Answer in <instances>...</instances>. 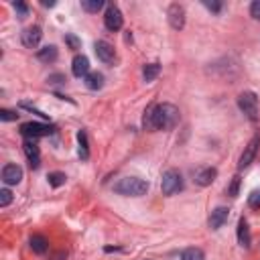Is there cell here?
Returning a JSON list of instances; mask_svg holds the SVG:
<instances>
[{"instance_id":"obj_1","label":"cell","mask_w":260,"mask_h":260,"mask_svg":"<svg viewBox=\"0 0 260 260\" xmlns=\"http://www.w3.org/2000/svg\"><path fill=\"white\" fill-rule=\"evenodd\" d=\"M179 122V110L173 104H156L144 112V126L148 130H171Z\"/></svg>"},{"instance_id":"obj_2","label":"cell","mask_w":260,"mask_h":260,"mask_svg":"<svg viewBox=\"0 0 260 260\" xmlns=\"http://www.w3.org/2000/svg\"><path fill=\"white\" fill-rule=\"evenodd\" d=\"M114 191L126 197H142L148 191V183L138 177H124L114 185Z\"/></svg>"},{"instance_id":"obj_3","label":"cell","mask_w":260,"mask_h":260,"mask_svg":"<svg viewBox=\"0 0 260 260\" xmlns=\"http://www.w3.org/2000/svg\"><path fill=\"white\" fill-rule=\"evenodd\" d=\"M160 189L165 195H175L183 189V177L179 171L175 169H169L165 175H162V181H160Z\"/></svg>"},{"instance_id":"obj_4","label":"cell","mask_w":260,"mask_h":260,"mask_svg":"<svg viewBox=\"0 0 260 260\" xmlns=\"http://www.w3.org/2000/svg\"><path fill=\"white\" fill-rule=\"evenodd\" d=\"M55 132V128L53 126H49V124H41V122H24V124H20V134L24 136V138H41V136H49V134H53Z\"/></svg>"},{"instance_id":"obj_5","label":"cell","mask_w":260,"mask_h":260,"mask_svg":"<svg viewBox=\"0 0 260 260\" xmlns=\"http://www.w3.org/2000/svg\"><path fill=\"white\" fill-rule=\"evenodd\" d=\"M238 106L240 110L250 118V120H256L258 118V98L254 91H244L238 95Z\"/></svg>"},{"instance_id":"obj_6","label":"cell","mask_w":260,"mask_h":260,"mask_svg":"<svg viewBox=\"0 0 260 260\" xmlns=\"http://www.w3.org/2000/svg\"><path fill=\"white\" fill-rule=\"evenodd\" d=\"M104 24H106V28L112 30V32L120 30L122 24H124V16H122L120 8H116V6H108V10H106V14H104Z\"/></svg>"},{"instance_id":"obj_7","label":"cell","mask_w":260,"mask_h":260,"mask_svg":"<svg viewBox=\"0 0 260 260\" xmlns=\"http://www.w3.org/2000/svg\"><path fill=\"white\" fill-rule=\"evenodd\" d=\"M93 51H95L98 59L104 61V63H114L116 61V51H114V47L108 41H95Z\"/></svg>"},{"instance_id":"obj_8","label":"cell","mask_w":260,"mask_h":260,"mask_svg":"<svg viewBox=\"0 0 260 260\" xmlns=\"http://www.w3.org/2000/svg\"><path fill=\"white\" fill-rule=\"evenodd\" d=\"M41 37H43V30H41V26H28V28H24L22 30V35H20V41H22V45L24 47H28V49H35L39 43H41Z\"/></svg>"},{"instance_id":"obj_9","label":"cell","mask_w":260,"mask_h":260,"mask_svg":"<svg viewBox=\"0 0 260 260\" xmlns=\"http://www.w3.org/2000/svg\"><path fill=\"white\" fill-rule=\"evenodd\" d=\"M258 146H260V138L254 136V138L246 144V148H244V152H242V156H240V162H238L240 169H246V167L254 160V156H256V152H258Z\"/></svg>"},{"instance_id":"obj_10","label":"cell","mask_w":260,"mask_h":260,"mask_svg":"<svg viewBox=\"0 0 260 260\" xmlns=\"http://www.w3.org/2000/svg\"><path fill=\"white\" fill-rule=\"evenodd\" d=\"M24 154H26V158H28V165H30V169H39V165H41V156H39V146H37V142L32 140V138H24Z\"/></svg>"},{"instance_id":"obj_11","label":"cell","mask_w":260,"mask_h":260,"mask_svg":"<svg viewBox=\"0 0 260 260\" xmlns=\"http://www.w3.org/2000/svg\"><path fill=\"white\" fill-rule=\"evenodd\" d=\"M2 181L6 185H18L22 181V169L18 165H4V169H2Z\"/></svg>"},{"instance_id":"obj_12","label":"cell","mask_w":260,"mask_h":260,"mask_svg":"<svg viewBox=\"0 0 260 260\" xmlns=\"http://www.w3.org/2000/svg\"><path fill=\"white\" fill-rule=\"evenodd\" d=\"M169 22L175 30H181L185 26V8L179 4H171L169 8Z\"/></svg>"},{"instance_id":"obj_13","label":"cell","mask_w":260,"mask_h":260,"mask_svg":"<svg viewBox=\"0 0 260 260\" xmlns=\"http://www.w3.org/2000/svg\"><path fill=\"white\" fill-rule=\"evenodd\" d=\"M228 217H230V209L228 207H215L213 211H211V215H209V228L211 230H219L225 221H228Z\"/></svg>"},{"instance_id":"obj_14","label":"cell","mask_w":260,"mask_h":260,"mask_svg":"<svg viewBox=\"0 0 260 260\" xmlns=\"http://www.w3.org/2000/svg\"><path fill=\"white\" fill-rule=\"evenodd\" d=\"M71 71L75 77H85L89 73V59L85 55H75L71 63Z\"/></svg>"},{"instance_id":"obj_15","label":"cell","mask_w":260,"mask_h":260,"mask_svg":"<svg viewBox=\"0 0 260 260\" xmlns=\"http://www.w3.org/2000/svg\"><path fill=\"white\" fill-rule=\"evenodd\" d=\"M215 177H217V171L213 167H205V169H199L195 173V183L201 185V187H207L215 181Z\"/></svg>"},{"instance_id":"obj_16","label":"cell","mask_w":260,"mask_h":260,"mask_svg":"<svg viewBox=\"0 0 260 260\" xmlns=\"http://www.w3.org/2000/svg\"><path fill=\"white\" fill-rule=\"evenodd\" d=\"M238 242H240V246H244V248H250V242H252L250 228H248V221H246L244 217L238 221Z\"/></svg>"},{"instance_id":"obj_17","label":"cell","mask_w":260,"mask_h":260,"mask_svg":"<svg viewBox=\"0 0 260 260\" xmlns=\"http://www.w3.org/2000/svg\"><path fill=\"white\" fill-rule=\"evenodd\" d=\"M57 57H59V53H57L55 45H47V47L37 51V59L43 61V63H53V61H57Z\"/></svg>"},{"instance_id":"obj_18","label":"cell","mask_w":260,"mask_h":260,"mask_svg":"<svg viewBox=\"0 0 260 260\" xmlns=\"http://www.w3.org/2000/svg\"><path fill=\"white\" fill-rule=\"evenodd\" d=\"M85 87L87 89H102L104 87V75L102 73H98V71H89L87 75H85Z\"/></svg>"},{"instance_id":"obj_19","label":"cell","mask_w":260,"mask_h":260,"mask_svg":"<svg viewBox=\"0 0 260 260\" xmlns=\"http://www.w3.org/2000/svg\"><path fill=\"white\" fill-rule=\"evenodd\" d=\"M28 244H30V250H32L35 254H45V252L49 250V242H47L45 236H32V238L28 240Z\"/></svg>"},{"instance_id":"obj_20","label":"cell","mask_w":260,"mask_h":260,"mask_svg":"<svg viewBox=\"0 0 260 260\" xmlns=\"http://www.w3.org/2000/svg\"><path fill=\"white\" fill-rule=\"evenodd\" d=\"M77 144H79V158H81V160H87V158H89V144H87V134H85V130H79V132H77Z\"/></svg>"},{"instance_id":"obj_21","label":"cell","mask_w":260,"mask_h":260,"mask_svg":"<svg viewBox=\"0 0 260 260\" xmlns=\"http://www.w3.org/2000/svg\"><path fill=\"white\" fill-rule=\"evenodd\" d=\"M181 260H205V254L201 248H185L181 252Z\"/></svg>"},{"instance_id":"obj_22","label":"cell","mask_w":260,"mask_h":260,"mask_svg":"<svg viewBox=\"0 0 260 260\" xmlns=\"http://www.w3.org/2000/svg\"><path fill=\"white\" fill-rule=\"evenodd\" d=\"M158 73H160V65H158V63H148V65H144V69H142L144 81H152V79H156Z\"/></svg>"},{"instance_id":"obj_23","label":"cell","mask_w":260,"mask_h":260,"mask_svg":"<svg viewBox=\"0 0 260 260\" xmlns=\"http://www.w3.org/2000/svg\"><path fill=\"white\" fill-rule=\"evenodd\" d=\"M47 179H49V185H51V187H61V185H65V181H67L65 173H59V171L49 173Z\"/></svg>"},{"instance_id":"obj_24","label":"cell","mask_w":260,"mask_h":260,"mask_svg":"<svg viewBox=\"0 0 260 260\" xmlns=\"http://www.w3.org/2000/svg\"><path fill=\"white\" fill-rule=\"evenodd\" d=\"M102 6H104L102 0H81V8L85 12H98V10H102Z\"/></svg>"},{"instance_id":"obj_25","label":"cell","mask_w":260,"mask_h":260,"mask_svg":"<svg viewBox=\"0 0 260 260\" xmlns=\"http://www.w3.org/2000/svg\"><path fill=\"white\" fill-rule=\"evenodd\" d=\"M248 205L250 207H260V189H254L252 193H250V197H248Z\"/></svg>"},{"instance_id":"obj_26","label":"cell","mask_w":260,"mask_h":260,"mask_svg":"<svg viewBox=\"0 0 260 260\" xmlns=\"http://www.w3.org/2000/svg\"><path fill=\"white\" fill-rule=\"evenodd\" d=\"M10 201H12V193L8 189H0V207L10 205Z\"/></svg>"},{"instance_id":"obj_27","label":"cell","mask_w":260,"mask_h":260,"mask_svg":"<svg viewBox=\"0 0 260 260\" xmlns=\"http://www.w3.org/2000/svg\"><path fill=\"white\" fill-rule=\"evenodd\" d=\"M12 6H14V10L18 12V16H20V18H24V16L28 14V6H26L24 2H14Z\"/></svg>"},{"instance_id":"obj_28","label":"cell","mask_w":260,"mask_h":260,"mask_svg":"<svg viewBox=\"0 0 260 260\" xmlns=\"http://www.w3.org/2000/svg\"><path fill=\"white\" fill-rule=\"evenodd\" d=\"M65 43H67V45H69V49H73V51H75V49H79V45H81V43H79V39H77L75 35H65Z\"/></svg>"},{"instance_id":"obj_29","label":"cell","mask_w":260,"mask_h":260,"mask_svg":"<svg viewBox=\"0 0 260 260\" xmlns=\"http://www.w3.org/2000/svg\"><path fill=\"white\" fill-rule=\"evenodd\" d=\"M16 118H18L16 112H12V110H0V120L10 122V120H16Z\"/></svg>"},{"instance_id":"obj_30","label":"cell","mask_w":260,"mask_h":260,"mask_svg":"<svg viewBox=\"0 0 260 260\" xmlns=\"http://www.w3.org/2000/svg\"><path fill=\"white\" fill-rule=\"evenodd\" d=\"M250 14H252V18L260 20V0H254V2L250 4Z\"/></svg>"},{"instance_id":"obj_31","label":"cell","mask_w":260,"mask_h":260,"mask_svg":"<svg viewBox=\"0 0 260 260\" xmlns=\"http://www.w3.org/2000/svg\"><path fill=\"white\" fill-rule=\"evenodd\" d=\"M238 187H240V177L236 175V177L232 179V185H230V189H228V193H230L232 197H236V195H238Z\"/></svg>"},{"instance_id":"obj_32","label":"cell","mask_w":260,"mask_h":260,"mask_svg":"<svg viewBox=\"0 0 260 260\" xmlns=\"http://www.w3.org/2000/svg\"><path fill=\"white\" fill-rule=\"evenodd\" d=\"M203 4H205L211 12H219V10H221V2H209V0H205Z\"/></svg>"},{"instance_id":"obj_33","label":"cell","mask_w":260,"mask_h":260,"mask_svg":"<svg viewBox=\"0 0 260 260\" xmlns=\"http://www.w3.org/2000/svg\"><path fill=\"white\" fill-rule=\"evenodd\" d=\"M49 81H51V83H63V81H65V77H63V75H51V77H49Z\"/></svg>"}]
</instances>
